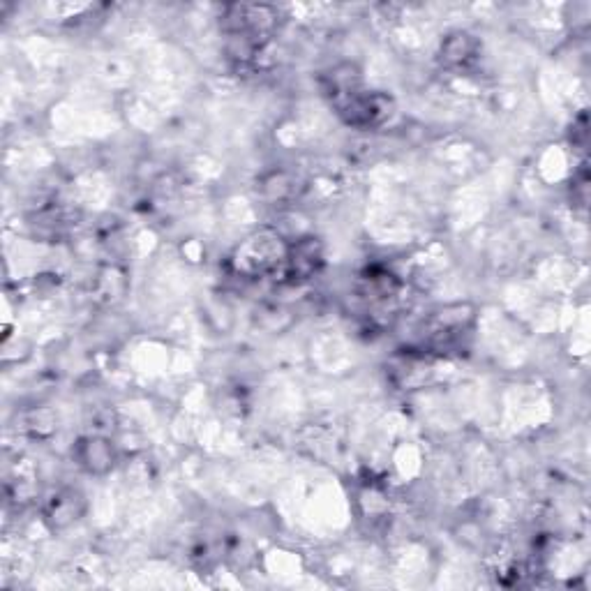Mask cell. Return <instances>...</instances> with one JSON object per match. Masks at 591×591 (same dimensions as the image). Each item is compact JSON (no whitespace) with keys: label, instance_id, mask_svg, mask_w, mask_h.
I'll return each mask as SVG.
<instances>
[{"label":"cell","instance_id":"obj_1","mask_svg":"<svg viewBox=\"0 0 591 591\" xmlns=\"http://www.w3.org/2000/svg\"><path fill=\"white\" fill-rule=\"evenodd\" d=\"M289 245L282 243V238L275 231H257L236 250L234 266L238 273L257 278V275L271 273L273 268H280L287 259Z\"/></svg>","mask_w":591,"mask_h":591},{"label":"cell","instance_id":"obj_2","mask_svg":"<svg viewBox=\"0 0 591 591\" xmlns=\"http://www.w3.org/2000/svg\"><path fill=\"white\" fill-rule=\"evenodd\" d=\"M321 245L317 238H303L296 245H289L287 259H284V271L289 280H308L312 273L319 271L321 266Z\"/></svg>","mask_w":591,"mask_h":591},{"label":"cell","instance_id":"obj_3","mask_svg":"<svg viewBox=\"0 0 591 591\" xmlns=\"http://www.w3.org/2000/svg\"><path fill=\"white\" fill-rule=\"evenodd\" d=\"M93 460H100L102 471L109 469V465H114V453H111V446L102 439H88L84 444V455H81V465H86L88 469L93 467Z\"/></svg>","mask_w":591,"mask_h":591}]
</instances>
